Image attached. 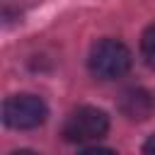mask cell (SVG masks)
<instances>
[{
	"mask_svg": "<svg viewBox=\"0 0 155 155\" xmlns=\"http://www.w3.org/2000/svg\"><path fill=\"white\" fill-rule=\"evenodd\" d=\"M107 131H109L107 111H102L97 107H80L65 119L61 133L68 143L82 145L87 140H99L102 136H107Z\"/></svg>",
	"mask_w": 155,
	"mask_h": 155,
	"instance_id": "3",
	"label": "cell"
},
{
	"mask_svg": "<svg viewBox=\"0 0 155 155\" xmlns=\"http://www.w3.org/2000/svg\"><path fill=\"white\" fill-rule=\"evenodd\" d=\"M119 109L124 111V116H128L133 121H143L153 114V97H150V92H145L140 87L126 90L119 99Z\"/></svg>",
	"mask_w": 155,
	"mask_h": 155,
	"instance_id": "4",
	"label": "cell"
},
{
	"mask_svg": "<svg viewBox=\"0 0 155 155\" xmlns=\"http://www.w3.org/2000/svg\"><path fill=\"white\" fill-rule=\"evenodd\" d=\"M143 153H150V155H155V133L143 143Z\"/></svg>",
	"mask_w": 155,
	"mask_h": 155,
	"instance_id": "6",
	"label": "cell"
},
{
	"mask_svg": "<svg viewBox=\"0 0 155 155\" xmlns=\"http://www.w3.org/2000/svg\"><path fill=\"white\" fill-rule=\"evenodd\" d=\"M131 51L116 39H102L92 46L87 65L99 80H116L131 70Z\"/></svg>",
	"mask_w": 155,
	"mask_h": 155,
	"instance_id": "1",
	"label": "cell"
},
{
	"mask_svg": "<svg viewBox=\"0 0 155 155\" xmlns=\"http://www.w3.org/2000/svg\"><path fill=\"white\" fill-rule=\"evenodd\" d=\"M140 53H143V61L155 70V24L143 31V36H140Z\"/></svg>",
	"mask_w": 155,
	"mask_h": 155,
	"instance_id": "5",
	"label": "cell"
},
{
	"mask_svg": "<svg viewBox=\"0 0 155 155\" xmlns=\"http://www.w3.org/2000/svg\"><path fill=\"white\" fill-rule=\"evenodd\" d=\"M48 116V107L41 97L36 94H12L10 99H5L2 104V121L10 128L17 131H29L36 128L46 121Z\"/></svg>",
	"mask_w": 155,
	"mask_h": 155,
	"instance_id": "2",
	"label": "cell"
}]
</instances>
